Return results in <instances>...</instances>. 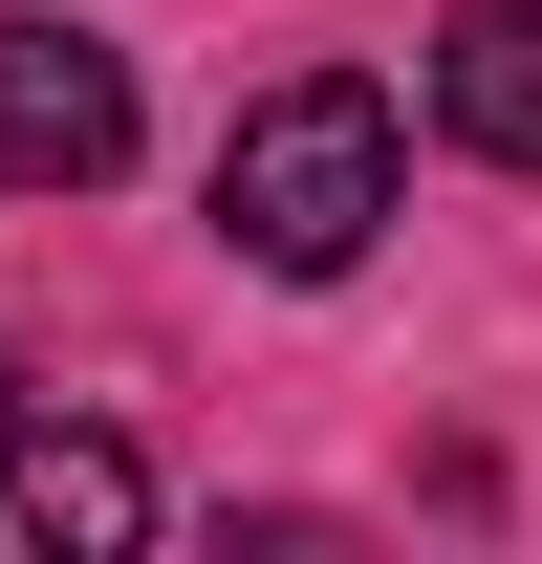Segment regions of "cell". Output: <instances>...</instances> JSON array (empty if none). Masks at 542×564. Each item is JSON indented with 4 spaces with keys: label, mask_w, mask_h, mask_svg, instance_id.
<instances>
[{
    "label": "cell",
    "mask_w": 542,
    "mask_h": 564,
    "mask_svg": "<svg viewBox=\"0 0 542 564\" xmlns=\"http://www.w3.org/2000/svg\"><path fill=\"white\" fill-rule=\"evenodd\" d=\"M434 131L477 174H542V0H456L434 22Z\"/></svg>",
    "instance_id": "4"
},
{
    "label": "cell",
    "mask_w": 542,
    "mask_h": 564,
    "mask_svg": "<svg viewBox=\"0 0 542 564\" xmlns=\"http://www.w3.org/2000/svg\"><path fill=\"white\" fill-rule=\"evenodd\" d=\"M22 413H44V391H22V348H0V456H22Z\"/></svg>",
    "instance_id": "5"
},
{
    "label": "cell",
    "mask_w": 542,
    "mask_h": 564,
    "mask_svg": "<svg viewBox=\"0 0 542 564\" xmlns=\"http://www.w3.org/2000/svg\"><path fill=\"white\" fill-rule=\"evenodd\" d=\"M391 174H412L391 87H369V66H304V87H261V109L217 131V239H239L261 282H347L369 239H391Z\"/></svg>",
    "instance_id": "1"
},
{
    "label": "cell",
    "mask_w": 542,
    "mask_h": 564,
    "mask_svg": "<svg viewBox=\"0 0 542 564\" xmlns=\"http://www.w3.org/2000/svg\"><path fill=\"white\" fill-rule=\"evenodd\" d=\"M0 543H44V564H131V543H152L131 434H44V413H22V456H0Z\"/></svg>",
    "instance_id": "3"
},
{
    "label": "cell",
    "mask_w": 542,
    "mask_h": 564,
    "mask_svg": "<svg viewBox=\"0 0 542 564\" xmlns=\"http://www.w3.org/2000/svg\"><path fill=\"white\" fill-rule=\"evenodd\" d=\"M131 174V44L0 0V196H109Z\"/></svg>",
    "instance_id": "2"
}]
</instances>
